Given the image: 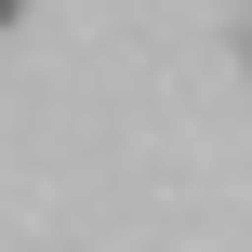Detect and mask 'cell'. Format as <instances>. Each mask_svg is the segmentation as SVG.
Instances as JSON below:
<instances>
[{
	"label": "cell",
	"instance_id": "7a4b0ae2",
	"mask_svg": "<svg viewBox=\"0 0 252 252\" xmlns=\"http://www.w3.org/2000/svg\"><path fill=\"white\" fill-rule=\"evenodd\" d=\"M239 66H252V27H239Z\"/></svg>",
	"mask_w": 252,
	"mask_h": 252
},
{
	"label": "cell",
	"instance_id": "6da1fadb",
	"mask_svg": "<svg viewBox=\"0 0 252 252\" xmlns=\"http://www.w3.org/2000/svg\"><path fill=\"white\" fill-rule=\"evenodd\" d=\"M13 13H27V0H0V27H13Z\"/></svg>",
	"mask_w": 252,
	"mask_h": 252
}]
</instances>
